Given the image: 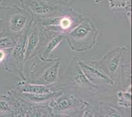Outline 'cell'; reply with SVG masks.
I'll return each mask as SVG.
<instances>
[{
  "label": "cell",
  "mask_w": 132,
  "mask_h": 117,
  "mask_svg": "<svg viewBox=\"0 0 132 117\" xmlns=\"http://www.w3.org/2000/svg\"><path fill=\"white\" fill-rule=\"evenodd\" d=\"M59 2H61V3H67V2H69L70 0H58Z\"/></svg>",
  "instance_id": "cell-18"
},
{
  "label": "cell",
  "mask_w": 132,
  "mask_h": 117,
  "mask_svg": "<svg viewBox=\"0 0 132 117\" xmlns=\"http://www.w3.org/2000/svg\"><path fill=\"white\" fill-rule=\"evenodd\" d=\"M15 89H12L11 91L18 93H31V94H47L55 92V90H52L51 85L35 84L25 81V82H20L15 86Z\"/></svg>",
  "instance_id": "cell-12"
},
{
  "label": "cell",
  "mask_w": 132,
  "mask_h": 117,
  "mask_svg": "<svg viewBox=\"0 0 132 117\" xmlns=\"http://www.w3.org/2000/svg\"><path fill=\"white\" fill-rule=\"evenodd\" d=\"M126 49V47H117L108 53L101 59L88 62L114 81L120 74L121 64Z\"/></svg>",
  "instance_id": "cell-5"
},
{
  "label": "cell",
  "mask_w": 132,
  "mask_h": 117,
  "mask_svg": "<svg viewBox=\"0 0 132 117\" xmlns=\"http://www.w3.org/2000/svg\"><path fill=\"white\" fill-rule=\"evenodd\" d=\"M111 9H122L124 14L131 13V0H108Z\"/></svg>",
  "instance_id": "cell-14"
},
{
  "label": "cell",
  "mask_w": 132,
  "mask_h": 117,
  "mask_svg": "<svg viewBox=\"0 0 132 117\" xmlns=\"http://www.w3.org/2000/svg\"><path fill=\"white\" fill-rule=\"evenodd\" d=\"M42 42L37 55L43 61H46L50 59L53 53L65 40V34L50 31L42 30Z\"/></svg>",
  "instance_id": "cell-8"
},
{
  "label": "cell",
  "mask_w": 132,
  "mask_h": 117,
  "mask_svg": "<svg viewBox=\"0 0 132 117\" xmlns=\"http://www.w3.org/2000/svg\"><path fill=\"white\" fill-rule=\"evenodd\" d=\"M83 19L82 14L74 9L63 6L50 16L33 19L43 31L67 34Z\"/></svg>",
  "instance_id": "cell-1"
},
{
  "label": "cell",
  "mask_w": 132,
  "mask_h": 117,
  "mask_svg": "<svg viewBox=\"0 0 132 117\" xmlns=\"http://www.w3.org/2000/svg\"><path fill=\"white\" fill-rule=\"evenodd\" d=\"M103 1V0H93V2H94L95 3H101V2H102Z\"/></svg>",
  "instance_id": "cell-19"
},
{
  "label": "cell",
  "mask_w": 132,
  "mask_h": 117,
  "mask_svg": "<svg viewBox=\"0 0 132 117\" xmlns=\"http://www.w3.org/2000/svg\"><path fill=\"white\" fill-rule=\"evenodd\" d=\"M78 63L86 78L93 85L105 89L107 85L112 86L114 84V80L88 61H82L78 59Z\"/></svg>",
  "instance_id": "cell-9"
},
{
  "label": "cell",
  "mask_w": 132,
  "mask_h": 117,
  "mask_svg": "<svg viewBox=\"0 0 132 117\" xmlns=\"http://www.w3.org/2000/svg\"><path fill=\"white\" fill-rule=\"evenodd\" d=\"M99 31L92 20L84 18L70 32L65 40L72 51L83 52L92 49L97 43Z\"/></svg>",
  "instance_id": "cell-3"
},
{
  "label": "cell",
  "mask_w": 132,
  "mask_h": 117,
  "mask_svg": "<svg viewBox=\"0 0 132 117\" xmlns=\"http://www.w3.org/2000/svg\"><path fill=\"white\" fill-rule=\"evenodd\" d=\"M84 99L72 93H61L48 101V107L53 115H76L75 112L82 111Z\"/></svg>",
  "instance_id": "cell-4"
},
{
  "label": "cell",
  "mask_w": 132,
  "mask_h": 117,
  "mask_svg": "<svg viewBox=\"0 0 132 117\" xmlns=\"http://www.w3.org/2000/svg\"><path fill=\"white\" fill-rule=\"evenodd\" d=\"M19 3L20 7L32 15L33 19L50 16L61 10L64 6L47 0H19Z\"/></svg>",
  "instance_id": "cell-7"
},
{
  "label": "cell",
  "mask_w": 132,
  "mask_h": 117,
  "mask_svg": "<svg viewBox=\"0 0 132 117\" xmlns=\"http://www.w3.org/2000/svg\"><path fill=\"white\" fill-rule=\"evenodd\" d=\"M3 34H8L17 40L26 35L32 21L30 14L19 5L2 4Z\"/></svg>",
  "instance_id": "cell-2"
},
{
  "label": "cell",
  "mask_w": 132,
  "mask_h": 117,
  "mask_svg": "<svg viewBox=\"0 0 132 117\" xmlns=\"http://www.w3.org/2000/svg\"><path fill=\"white\" fill-rule=\"evenodd\" d=\"M2 2H3V0H0V6L2 5Z\"/></svg>",
  "instance_id": "cell-20"
},
{
  "label": "cell",
  "mask_w": 132,
  "mask_h": 117,
  "mask_svg": "<svg viewBox=\"0 0 132 117\" xmlns=\"http://www.w3.org/2000/svg\"><path fill=\"white\" fill-rule=\"evenodd\" d=\"M16 43L13 37L8 34L0 35V49H6L13 48Z\"/></svg>",
  "instance_id": "cell-17"
},
{
  "label": "cell",
  "mask_w": 132,
  "mask_h": 117,
  "mask_svg": "<svg viewBox=\"0 0 132 117\" xmlns=\"http://www.w3.org/2000/svg\"><path fill=\"white\" fill-rule=\"evenodd\" d=\"M61 67L60 59H51L47 61L44 68L35 76L31 83L51 85L57 82Z\"/></svg>",
  "instance_id": "cell-10"
},
{
  "label": "cell",
  "mask_w": 132,
  "mask_h": 117,
  "mask_svg": "<svg viewBox=\"0 0 132 117\" xmlns=\"http://www.w3.org/2000/svg\"><path fill=\"white\" fill-rule=\"evenodd\" d=\"M101 114L105 116H122L123 114L111 104L103 103L100 105Z\"/></svg>",
  "instance_id": "cell-15"
},
{
  "label": "cell",
  "mask_w": 132,
  "mask_h": 117,
  "mask_svg": "<svg viewBox=\"0 0 132 117\" xmlns=\"http://www.w3.org/2000/svg\"><path fill=\"white\" fill-rule=\"evenodd\" d=\"M15 116L11 93H0V116Z\"/></svg>",
  "instance_id": "cell-13"
},
{
  "label": "cell",
  "mask_w": 132,
  "mask_h": 117,
  "mask_svg": "<svg viewBox=\"0 0 132 117\" xmlns=\"http://www.w3.org/2000/svg\"><path fill=\"white\" fill-rule=\"evenodd\" d=\"M66 79L74 88L84 90L93 93L99 92L102 90L101 88L92 84L86 78L78 63L77 57H74L72 59L67 70Z\"/></svg>",
  "instance_id": "cell-6"
},
{
  "label": "cell",
  "mask_w": 132,
  "mask_h": 117,
  "mask_svg": "<svg viewBox=\"0 0 132 117\" xmlns=\"http://www.w3.org/2000/svg\"><path fill=\"white\" fill-rule=\"evenodd\" d=\"M131 85L126 88V91H120L117 93L118 104L122 107L129 109L131 107Z\"/></svg>",
  "instance_id": "cell-16"
},
{
  "label": "cell",
  "mask_w": 132,
  "mask_h": 117,
  "mask_svg": "<svg viewBox=\"0 0 132 117\" xmlns=\"http://www.w3.org/2000/svg\"><path fill=\"white\" fill-rule=\"evenodd\" d=\"M42 32L38 24L32 19L25 38V60L38 55L42 42Z\"/></svg>",
  "instance_id": "cell-11"
}]
</instances>
